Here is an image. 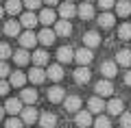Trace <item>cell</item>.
<instances>
[{
  "label": "cell",
  "instance_id": "obj_6",
  "mask_svg": "<svg viewBox=\"0 0 131 128\" xmlns=\"http://www.w3.org/2000/svg\"><path fill=\"white\" fill-rule=\"evenodd\" d=\"M90 78H92V74H90L88 65H79V67L74 69V80L79 82V85H85V82H90Z\"/></svg>",
  "mask_w": 131,
  "mask_h": 128
},
{
  "label": "cell",
  "instance_id": "obj_15",
  "mask_svg": "<svg viewBox=\"0 0 131 128\" xmlns=\"http://www.w3.org/2000/svg\"><path fill=\"white\" fill-rule=\"evenodd\" d=\"M105 109V102L101 100V96H94L88 100V111L90 113H101V111Z\"/></svg>",
  "mask_w": 131,
  "mask_h": 128
},
{
  "label": "cell",
  "instance_id": "obj_29",
  "mask_svg": "<svg viewBox=\"0 0 131 128\" xmlns=\"http://www.w3.org/2000/svg\"><path fill=\"white\" fill-rule=\"evenodd\" d=\"M13 61H15V65H26L28 61H31V54L26 52V48H20L13 54Z\"/></svg>",
  "mask_w": 131,
  "mask_h": 128
},
{
  "label": "cell",
  "instance_id": "obj_28",
  "mask_svg": "<svg viewBox=\"0 0 131 128\" xmlns=\"http://www.w3.org/2000/svg\"><path fill=\"white\" fill-rule=\"evenodd\" d=\"M116 13L120 15V18H127V15L131 13V0H120V2H116Z\"/></svg>",
  "mask_w": 131,
  "mask_h": 128
},
{
  "label": "cell",
  "instance_id": "obj_8",
  "mask_svg": "<svg viewBox=\"0 0 131 128\" xmlns=\"http://www.w3.org/2000/svg\"><path fill=\"white\" fill-rule=\"evenodd\" d=\"M74 59V50H72L70 46H63L57 50V61L59 63H70V61Z\"/></svg>",
  "mask_w": 131,
  "mask_h": 128
},
{
  "label": "cell",
  "instance_id": "obj_33",
  "mask_svg": "<svg viewBox=\"0 0 131 128\" xmlns=\"http://www.w3.org/2000/svg\"><path fill=\"white\" fill-rule=\"evenodd\" d=\"M118 37H120V39H131V24H120V28H118Z\"/></svg>",
  "mask_w": 131,
  "mask_h": 128
},
{
  "label": "cell",
  "instance_id": "obj_17",
  "mask_svg": "<svg viewBox=\"0 0 131 128\" xmlns=\"http://www.w3.org/2000/svg\"><path fill=\"white\" fill-rule=\"evenodd\" d=\"M37 41H39V44H44V46H50L52 41H55V31H50V28H44V31H39Z\"/></svg>",
  "mask_w": 131,
  "mask_h": 128
},
{
  "label": "cell",
  "instance_id": "obj_31",
  "mask_svg": "<svg viewBox=\"0 0 131 128\" xmlns=\"http://www.w3.org/2000/svg\"><path fill=\"white\" fill-rule=\"evenodd\" d=\"M5 11H7V13H11V15H18L20 11H22V0H7Z\"/></svg>",
  "mask_w": 131,
  "mask_h": 128
},
{
  "label": "cell",
  "instance_id": "obj_7",
  "mask_svg": "<svg viewBox=\"0 0 131 128\" xmlns=\"http://www.w3.org/2000/svg\"><path fill=\"white\" fill-rule=\"evenodd\" d=\"M35 44H37V35H35L33 31H26V33L20 35V46L22 48H33Z\"/></svg>",
  "mask_w": 131,
  "mask_h": 128
},
{
  "label": "cell",
  "instance_id": "obj_16",
  "mask_svg": "<svg viewBox=\"0 0 131 128\" xmlns=\"http://www.w3.org/2000/svg\"><path fill=\"white\" fill-rule=\"evenodd\" d=\"M77 13H79L81 20H92V18H94V7H92V2H83V5L77 9Z\"/></svg>",
  "mask_w": 131,
  "mask_h": 128
},
{
  "label": "cell",
  "instance_id": "obj_26",
  "mask_svg": "<svg viewBox=\"0 0 131 128\" xmlns=\"http://www.w3.org/2000/svg\"><path fill=\"white\" fill-rule=\"evenodd\" d=\"M20 100L26 102V104H35V102H37V91H35V89H22Z\"/></svg>",
  "mask_w": 131,
  "mask_h": 128
},
{
  "label": "cell",
  "instance_id": "obj_10",
  "mask_svg": "<svg viewBox=\"0 0 131 128\" xmlns=\"http://www.w3.org/2000/svg\"><path fill=\"white\" fill-rule=\"evenodd\" d=\"M72 33V24L68 22V20H59V22L55 24V35L59 37H68Z\"/></svg>",
  "mask_w": 131,
  "mask_h": 128
},
{
  "label": "cell",
  "instance_id": "obj_34",
  "mask_svg": "<svg viewBox=\"0 0 131 128\" xmlns=\"http://www.w3.org/2000/svg\"><path fill=\"white\" fill-rule=\"evenodd\" d=\"M94 128H112V122H109V117H96L94 119Z\"/></svg>",
  "mask_w": 131,
  "mask_h": 128
},
{
  "label": "cell",
  "instance_id": "obj_42",
  "mask_svg": "<svg viewBox=\"0 0 131 128\" xmlns=\"http://www.w3.org/2000/svg\"><path fill=\"white\" fill-rule=\"evenodd\" d=\"M125 82L131 87V72H127V74H125Z\"/></svg>",
  "mask_w": 131,
  "mask_h": 128
},
{
  "label": "cell",
  "instance_id": "obj_37",
  "mask_svg": "<svg viewBox=\"0 0 131 128\" xmlns=\"http://www.w3.org/2000/svg\"><path fill=\"white\" fill-rule=\"evenodd\" d=\"M98 7L103 11H109L112 7H116V0H98Z\"/></svg>",
  "mask_w": 131,
  "mask_h": 128
},
{
  "label": "cell",
  "instance_id": "obj_36",
  "mask_svg": "<svg viewBox=\"0 0 131 128\" xmlns=\"http://www.w3.org/2000/svg\"><path fill=\"white\" fill-rule=\"evenodd\" d=\"M5 126L7 128H22V119H20V117H11V119H7Z\"/></svg>",
  "mask_w": 131,
  "mask_h": 128
},
{
  "label": "cell",
  "instance_id": "obj_5",
  "mask_svg": "<svg viewBox=\"0 0 131 128\" xmlns=\"http://www.w3.org/2000/svg\"><path fill=\"white\" fill-rule=\"evenodd\" d=\"M101 74H103L107 80H109V78H114L118 74V63H116V61H105V63L101 65Z\"/></svg>",
  "mask_w": 131,
  "mask_h": 128
},
{
  "label": "cell",
  "instance_id": "obj_20",
  "mask_svg": "<svg viewBox=\"0 0 131 128\" xmlns=\"http://www.w3.org/2000/svg\"><path fill=\"white\" fill-rule=\"evenodd\" d=\"M20 115H22L20 119H22L24 124H33L35 119L39 117V115H37V111L33 109V106H26V109H22V113H20Z\"/></svg>",
  "mask_w": 131,
  "mask_h": 128
},
{
  "label": "cell",
  "instance_id": "obj_21",
  "mask_svg": "<svg viewBox=\"0 0 131 128\" xmlns=\"http://www.w3.org/2000/svg\"><path fill=\"white\" fill-rule=\"evenodd\" d=\"M37 20L44 24V26H48V24H55L57 15H55V11H52V9H44V11H39V18Z\"/></svg>",
  "mask_w": 131,
  "mask_h": 128
},
{
  "label": "cell",
  "instance_id": "obj_9",
  "mask_svg": "<svg viewBox=\"0 0 131 128\" xmlns=\"http://www.w3.org/2000/svg\"><path fill=\"white\" fill-rule=\"evenodd\" d=\"M46 72H44V69L42 67H37V65H35V67H33L31 69V72H28V80H31V82H35V85H42V82L44 80H46Z\"/></svg>",
  "mask_w": 131,
  "mask_h": 128
},
{
  "label": "cell",
  "instance_id": "obj_12",
  "mask_svg": "<svg viewBox=\"0 0 131 128\" xmlns=\"http://www.w3.org/2000/svg\"><path fill=\"white\" fill-rule=\"evenodd\" d=\"M74 122H77L79 128H88L90 124H92V113H90V111H77Z\"/></svg>",
  "mask_w": 131,
  "mask_h": 128
},
{
  "label": "cell",
  "instance_id": "obj_23",
  "mask_svg": "<svg viewBox=\"0 0 131 128\" xmlns=\"http://www.w3.org/2000/svg\"><path fill=\"white\" fill-rule=\"evenodd\" d=\"M20 28H22V24H20V22L9 20V22L5 24V35H9V37H18V35H20Z\"/></svg>",
  "mask_w": 131,
  "mask_h": 128
},
{
  "label": "cell",
  "instance_id": "obj_27",
  "mask_svg": "<svg viewBox=\"0 0 131 128\" xmlns=\"http://www.w3.org/2000/svg\"><path fill=\"white\" fill-rule=\"evenodd\" d=\"M116 63L122 65V67H129V65H131V50H127V48H125V50H120L116 54Z\"/></svg>",
  "mask_w": 131,
  "mask_h": 128
},
{
  "label": "cell",
  "instance_id": "obj_4",
  "mask_svg": "<svg viewBox=\"0 0 131 128\" xmlns=\"http://www.w3.org/2000/svg\"><path fill=\"white\" fill-rule=\"evenodd\" d=\"M5 111L11 115H20L22 113V100L20 98H9V100L5 102Z\"/></svg>",
  "mask_w": 131,
  "mask_h": 128
},
{
  "label": "cell",
  "instance_id": "obj_1",
  "mask_svg": "<svg viewBox=\"0 0 131 128\" xmlns=\"http://www.w3.org/2000/svg\"><path fill=\"white\" fill-rule=\"evenodd\" d=\"M92 59H94V54H92L90 48H79V50L74 52V61L79 65H90V63H92Z\"/></svg>",
  "mask_w": 131,
  "mask_h": 128
},
{
  "label": "cell",
  "instance_id": "obj_39",
  "mask_svg": "<svg viewBox=\"0 0 131 128\" xmlns=\"http://www.w3.org/2000/svg\"><path fill=\"white\" fill-rule=\"evenodd\" d=\"M11 89V82H7L5 78H0V96H7Z\"/></svg>",
  "mask_w": 131,
  "mask_h": 128
},
{
  "label": "cell",
  "instance_id": "obj_24",
  "mask_svg": "<svg viewBox=\"0 0 131 128\" xmlns=\"http://www.w3.org/2000/svg\"><path fill=\"white\" fill-rule=\"evenodd\" d=\"M26 80H28V76H26L24 72H20V69H18V72H13V74H11V78H9L11 87H22Z\"/></svg>",
  "mask_w": 131,
  "mask_h": 128
},
{
  "label": "cell",
  "instance_id": "obj_3",
  "mask_svg": "<svg viewBox=\"0 0 131 128\" xmlns=\"http://www.w3.org/2000/svg\"><path fill=\"white\" fill-rule=\"evenodd\" d=\"M94 89H96V96H101V98H105V96H112V93H114V85L107 80V78H105V80H98Z\"/></svg>",
  "mask_w": 131,
  "mask_h": 128
},
{
  "label": "cell",
  "instance_id": "obj_38",
  "mask_svg": "<svg viewBox=\"0 0 131 128\" xmlns=\"http://www.w3.org/2000/svg\"><path fill=\"white\" fill-rule=\"evenodd\" d=\"M120 126L122 128H131V113H122L120 115Z\"/></svg>",
  "mask_w": 131,
  "mask_h": 128
},
{
  "label": "cell",
  "instance_id": "obj_22",
  "mask_svg": "<svg viewBox=\"0 0 131 128\" xmlns=\"http://www.w3.org/2000/svg\"><path fill=\"white\" fill-rule=\"evenodd\" d=\"M122 109H125V104H122L120 98H114V100H109V104H107L109 115H122Z\"/></svg>",
  "mask_w": 131,
  "mask_h": 128
},
{
  "label": "cell",
  "instance_id": "obj_13",
  "mask_svg": "<svg viewBox=\"0 0 131 128\" xmlns=\"http://www.w3.org/2000/svg\"><path fill=\"white\" fill-rule=\"evenodd\" d=\"M48 100H50L52 104H57V102H63V100H66V91H63L61 87H57V85H55V87L48 89Z\"/></svg>",
  "mask_w": 131,
  "mask_h": 128
},
{
  "label": "cell",
  "instance_id": "obj_47",
  "mask_svg": "<svg viewBox=\"0 0 131 128\" xmlns=\"http://www.w3.org/2000/svg\"><path fill=\"white\" fill-rule=\"evenodd\" d=\"M85 2H92V0H85Z\"/></svg>",
  "mask_w": 131,
  "mask_h": 128
},
{
  "label": "cell",
  "instance_id": "obj_19",
  "mask_svg": "<svg viewBox=\"0 0 131 128\" xmlns=\"http://www.w3.org/2000/svg\"><path fill=\"white\" fill-rule=\"evenodd\" d=\"M46 76L50 78L52 82H59L61 78H63V67H61V65H50L48 72H46Z\"/></svg>",
  "mask_w": 131,
  "mask_h": 128
},
{
  "label": "cell",
  "instance_id": "obj_30",
  "mask_svg": "<svg viewBox=\"0 0 131 128\" xmlns=\"http://www.w3.org/2000/svg\"><path fill=\"white\" fill-rule=\"evenodd\" d=\"M55 124H57V115H52V113L39 115V126H42V128H52Z\"/></svg>",
  "mask_w": 131,
  "mask_h": 128
},
{
  "label": "cell",
  "instance_id": "obj_14",
  "mask_svg": "<svg viewBox=\"0 0 131 128\" xmlns=\"http://www.w3.org/2000/svg\"><path fill=\"white\" fill-rule=\"evenodd\" d=\"M59 15L63 20H70V18H74L77 15V7L72 5V2H63V5L59 7Z\"/></svg>",
  "mask_w": 131,
  "mask_h": 128
},
{
  "label": "cell",
  "instance_id": "obj_11",
  "mask_svg": "<svg viewBox=\"0 0 131 128\" xmlns=\"http://www.w3.org/2000/svg\"><path fill=\"white\" fill-rule=\"evenodd\" d=\"M63 106H66L68 113H77V111L81 109V98H79V96H68V98L63 100Z\"/></svg>",
  "mask_w": 131,
  "mask_h": 128
},
{
  "label": "cell",
  "instance_id": "obj_43",
  "mask_svg": "<svg viewBox=\"0 0 131 128\" xmlns=\"http://www.w3.org/2000/svg\"><path fill=\"white\" fill-rule=\"evenodd\" d=\"M46 5H57V0H44Z\"/></svg>",
  "mask_w": 131,
  "mask_h": 128
},
{
  "label": "cell",
  "instance_id": "obj_45",
  "mask_svg": "<svg viewBox=\"0 0 131 128\" xmlns=\"http://www.w3.org/2000/svg\"><path fill=\"white\" fill-rule=\"evenodd\" d=\"M2 13H5V9H2V7H0V18H2Z\"/></svg>",
  "mask_w": 131,
  "mask_h": 128
},
{
  "label": "cell",
  "instance_id": "obj_41",
  "mask_svg": "<svg viewBox=\"0 0 131 128\" xmlns=\"http://www.w3.org/2000/svg\"><path fill=\"white\" fill-rule=\"evenodd\" d=\"M9 72H11V69H9V65H7L5 61H0V78L9 76Z\"/></svg>",
  "mask_w": 131,
  "mask_h": 128
},
{
  "label": "cell",
  "instance_id": "obj_46",
  "mask_svg": "<svg viewBox=\"0 0 131 128\" xmlns=\"http://www.w3.org/2000/svg\"><path fill=\"white\" fill-rule=\"evenodd\" d=\"M66 2H72V0H66Z\"/></svg>",
  "mask_w": 131,
  "mask_h": 128
},
{
  "label": "cell",
  "instance_id": "obj_25",
  "mask_svg": "<svg viewBox=\"0 0 131 128\" xmlns=\"http://www.w3.org/2000/svg\"><path fill=\"white\" fill-rule=\"evenodd\" d=\"M31 61L37 65V67H42V65L48 63V52L46 50H35V52H33V56H31Z\"/></svg>",
  "mask_w": 131,
  "mask_h": 128
},
{
  "label": "cell",
  "instance_id": "obj_32",
  "mask_svg": "<svg viewBox=\"0 0 131 128\" xmlns=\"http://www.w3.org/2000/svg\"><path fill=\"white\" fill-rule=\"evenodd\" d=\"M37 22H39V20H37V15L28 11V13H22V22H20V24H22L24 28H33Z\"/></svg>",
  "mask_w": 131,
  "mask_h": 128
},
{
  "label": "cell",
  "instance_id": "obj_18",
  "mask_svg": "<svg viewBox=\"0 0 131 128\" xmlns=\"http://www.w3.org/2000/svg\"><path fill=\"white\" fill-rule=\"evenodd\" d=\"M98 24H101L103 28H112L114 24H116V15L109 13V11H105V13L98 15Z\"/></svg>",
  "mask_w": 131,
  "mask_h": 128
},
{
  "label": "cell",
  "instance_id": "obj_35",
  "mask_svg": "<svg viewBox=\"0 0 131 128\" xmlns=\"http://www.w3.org/2000/svg\"><path fill=\"white\" fill-rule=\"evenodd\" d=\"M9 56H11V48H9V44H0V61L9 59Z\"/></svg>",
  "mask_w": 131,
  "mask_h": 128
},
{
  "label": "cell",
  "instance_id": "obj_44",
  "mask_svg": "<svg viewBox=\"0 0 131 128\" xmlns=\"http://www.w3.org/2000/svg\"><path fill=\"white\" fill-rule=\"evenodd\" d=\"M5 117V109H2V106H0V119Z\"/></svg>",
  "mask_w": 131,
  "mask_h": 128
},
{
  "label": "cell",
  "instance_id": "obj_40",
  "mask_svg": "<svg viewBox=\"0 0 131 128\" xmlns=\"http://www.w3.org/2000/svg\"><path fill=\"white\" fill-rule=\"evenodd\" d=\"M39 2H42V0H24V7H26V9H37L39 7Z\"/></svg>",
  "mask_w": 131,
  "mask_h": 128
},
{
  "label": "cell",
  "instance_id": "obj_2",
  "mask_svg": "<svg viewBox=\"0 0 131 128\" xmlns=\"http://www.w3.org/2000/svg\"><path fill=\"white\" fill-rule=\"evenodd\" d=\"M83 44H85V48H90V50H92V48H98L101 46V35H98L96 31H88L83 35Z\"/></svg>",
  "mask_w": 131,
  "mask_h": 128
}]
</instances>
